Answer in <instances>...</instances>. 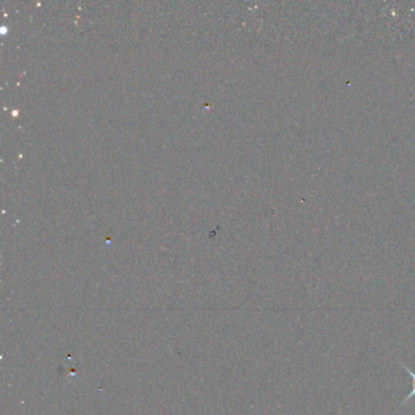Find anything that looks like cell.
Returning a JSON list of instances; mask_svg holds the SVG:
<instances>
[{
	"instance_id": "obj_1",
	"label": "cell",
	"mask_w": 415,
	"mask_h": 415,
	"mask_svg": "<svg viewBox=\"0 0 415 415\" xmlns=\"http://www.w3.org/2000/svg\"><path fill=\"white\" fill-rule=\"evenodd\" d=\"M413 397H414V398H415V382H413V390H411V392H410V393H409V394H408V396H407V397H405V398H404V399H403L402 404H400V405H403V404H404V403H405V402H408V400H409V399H410V398H413Z\"/></svg>"
},
{
	"instance_id": "obj_2",
	"label": "cell",
	"mask_w": 415,
	"mask_h": 415,
	"mask_svg": "<svg viewBox=\"0 0 415 415\" xmlns=\"http://www.w3.org/2000/svg\"><path fill=\"white\" fill-rule=\"evenodd\" d=\"M399 363H400V365H402V366H403V368H404V369H405V370H407V371H408V374H409V375H410V376H411V379H413V382H415V373H413V371H411V370H410V369H409V368H407V366H405L404 364H403V363H402V362H399Z\"/></svg>"
}]
</instances>
